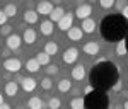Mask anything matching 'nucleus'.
Returning a JSON list of instances; mask_svg holds the SVG:
<instances>
[{
  "mask_svg": "<svg viewBox=\"0 0 128 109\" xmlns=\"http://www.w3.org/2000/svg\"><path fill=\"white\" fill-rule=\"evenodd\" d=\"M128 51H126V43H125V39L118 41V44H116V55L118 56H125Z\"/></svg>",
  "mask_w": 128,
  "mask_h": 109,
  "instance_id": "nucleus-25",
  "label": "nucleus"
},
{
  "mask_svg": "<svg viewBox=\"0 0 128 109\" xmlns=\"http://www.w3.org/2000/svg\"><path fill=\"white\" fill-rule=\"evenodd\" d=\"M60 106H62V101L58 97H51L48 101V109H60Z\"/></svg>",
  "mask_w": 128,
  "mask_h": 109,
  "instance_id": "nucleus-28",
  "label": "nucleus"
},
{
  "mask_svg": "<svg viewBox=\"0 0 128 109\" xmlns=\"http://www.w3.org/2000/svg\"><path fill=\"white\" fill-rule=\"evenodd\" d=\"M53 12V3L51 2H40L38 5H36V14L38 15H50Z\"/></svg>",
  "mask_w": 128,
  "mask_h": 109,
  "instance_id": "nucleus-8",
  "label": "nucleus"
},
{
  "mask_svg": "<svg viewBox=\"0 0 128 109\" xmlns=\"http://www.w3.org/2000/svg\"><path fill=\"white\" fill-rule=\"evenodd\" d=\"M22 41L26 44H34L36 43V31L34 29H26L22 34Z\"/></svg>",
  "mask_w": 128,
  "mask_h": 109,
  "instance_id": "nucleus-16",
  "label": "nucleus"
},
{
  "mask_svg": "<svg viewBox=\"0 0 128 109\" xmlns=\"http://www.w3.org/2000/svg\"><path fill=\"white\" fill-rule=\"evenodd\" d=\"M17 109H22V108H17Z\"/></svg>",
  "mask_w": 128,
  "mask_h": 109,
  "instance_id": "nucleus-43",
  "label": "nucleus"
},
{
  "mask_svg": "<svg viewBox=\"0 0 128 109\" xmlns=\"http://www.w3.org/2000/svg\"><path fill=\"white\" fill-rule=\"evenodd\" d=\"M50 58H51V56H48L44 51H40V53L36 55V61L40 63V67L41 65H50Z\"/></svg>",
  "mask_w": 128,
  "mask_h": 109,
  "instance_id": "nucleus-23",
  "label": "nucleus"
},
{
  "mask_svg": "<svg viewBox=\"0 0 128 109\" xmlns=\"http://www.w3.org/2000/svg\"><path fill=\"white\" fill-rule=\"evenodd\" d=\"M111 90H114V92H120V90H121V82L118 80V82H116V84L111 87Z\"/></svg>",
  "mask_w": 128,
  "mask_h": 109,
  "instance_id": "nucleus-35",
  "label": "nucleus"
},
{
  "mask_svg": "<svg viewBox=\"0 0 128 109\" xmlns=\"http://www.w3.org/2000/svg\"><path fill=\"white\" fill-rule=\"evenodd\" d=\"M116 109H123V106H116Z\"/></svg>",
  "mask_w": 128,
  "mask_h": 109,
  "instance_id": "nucleus-42",
  "label": "nucleus"
},
{
  "mask_svg": "<svg viewBox=\"0 0 128 109\" xmlns=\"http://www.w3.org/2000/svg\"><path fill=\"white\" fill-rule=\"evenodd\" d=\"M0 34H4V36H7V38H9L10 34H12V26H9V24L2 26V31H0Z\"/></svg>",
  "mask_w": 128,
  "mask_h": 109,
  "instance_id": "nucleus-31",
  "label": "nucleus"
},
{
  "mask_svg": "<svg viewBox=\"0 0 128 109\" xmlns=\"http://www.w3.org/2000/svg\"><path fill=\"white\" fill-rule=\"evenodd\" d=\"M26 70L31 72V73H36V72L40 70V63L36 61V58H29L26 61Z\"/></svg>",
  "mask_w": 128,
  "mask_h": 109,
  "instance_id": "nucleus-21",
  "label": "nucleus"
},
{
  "mask_svg": "<svg viewBox=\"0 0 128 109\" xmlns=\"http://www.w3.org/2000/svg\"><path fill=\"white\" fill-rule=\"evenodd\" d=\"M20 87L26 90V92H32V90L36 89V80L31 79V77H24V79H20Z\"/></svg>",
  "mask_w": 128,
  "mask_h": 109,
  "instance_id": "nucleus-10",
  "label": "nucleus"
},
{
  "mask_svg": "<svg viewBox=\"0 0 128 109\" xmlns=\"http://www.w3.org/2000/svg\"><path fill=\"white\" fill-rule=\"evenodd\" d=\"M126 5H128V2H126V0H118V2H114V7H116V9H118L120 12L125 9Z\"/></svg>",
  "mask_w": 128,
  "mask_h": 109,
  "instance_id": "nucleus-32",
  "label": "nucleus"
},
{
  "mask_svg": "<svg viewBox=\"0 0 128 109\" xmlns=\"http://www.w3.org/2000/svg\"><path fill=\"white\" fill-rule=\"evenodd\" d=\"M101 36L108 43H114V41H121L128 32V22L121 15H108L101 22Z\"/></svg>",
  "mask_w": 128,
  "mask_h": 109,
  "instance_id": "nucleus-2",
  "label": "nucleus"
},
{
  "mask_svg": "<svg viewBox=\"0 0 128 109\" xmlns=\"http://www.w3.org/2000/svg\"><path fill=\"white\" fill-rule=\"evenodd\" d=\"M70 89H72V82H68L67 79H62L58 82V90L60 92H68Z\"/></svg>",
  "mask_w": 128,
  "mask_h": 109,
  "instance_id": "nucleus-26",
  "label": "nucleus"
},
{
  "mask_svg": "<svg viewBox=\"0 0 128 109\" xmlns=\"http://www.w3.org/2000/svg\"><path fill=\"white\" fill-rule=\"evenodd\" d=\"M123 109H128V101L125 102V104H123Z\"/></svg>",
  "mask_w": 128,
  "mask_h": 109,
  "instance_id": "nucleus-40",
  "label": "nucleus"
},
{
  "mask_svg": "<svg viewBox=\"0 0 128 109\" xmlns=\"http://www.w3.org/2000/svg\"><path fill=\"white\" fill-rule=\"evenodd\" d=\"M80 29H82V32H86V34H90V32H94L96 31V20L94 19H86L82 20V26H80Z\"/></svg>",
  "mask_w": 128,
  "mask_h": 109,
  "instance_id": "nucleus-11",
  "label": "nucleus"
},
{
  "mask_svg": "<svg viewBox=\"0 0 128 109\" xmlns=\"http://www.w3.org/2000/svg\"><path fill=\"white\" fill-rule=\"evenodd\" d=\"M40 19V15L36 14V10H26L24 12V22H28V24H36Z\"/></svg>",
  "mask_w": 128,
  "mask_h": 109,
  "instance_id": "nucleus-19",
  "label": "nucleus"
},
{
  "mask_svg": "<svg viewBox=\"0 0 128 109\" xmlns=\"http://www.w3.org/2000/svg\"><path fill=\"white\" fill-rule=\"evenodd\" d=\"M72 24H74V14H70V12L67 14V12H65V15H63V17L60 19V22H58V29L67 32V31L72 27Z\"/></svg>",
  "mask_w": 128,
  "mask_h": 109,
  "instance_id": "nucleus-7",
  "label": "nucleus"
},
{
  "mask_svg": "<svg viewBox=\"0 0 128 109\" xmlns=\"http://www.w3.org/2000/svg\"><path fill=\"white\" fill-rule=\"evenodd\" d=\"M90 14H92V7H90L89 3H80L79 7L75 9V15H77L79 19H82V20L89 19Z\"/></svg>",
  "mask_w": 128,
  "mask_h": 109,
  "instance_id": "nucleus-6",
  "label": "nucleus"
},
{
  "mask_svg": "<svg viewBox=\"0 0 128 109\" xmlns=\"http://www.w3.org/2000/svg\"><path fill=\"white\" fill-rule=\"evenodd\" d=\"M17 90H19V85H17V82H7V84H5V94H7L9 97H14V96H17Z\"/></svg>",
  "mask_w": 128,
  "mask_h": 109,
  "instance_id": "nucleus-20",
  "label": "nucleus"
},
{
  "mask_svg": "<svg viewBox=\"0 0 128 109\" xmlns=\"http://www.w3.org/2000/svg\"><path fill=\"white\" fill-rule=\"evenodd\" d=\"M79 58V50L77 48H68V50L63 51V55H62V60H63V63H67V65H72V63H75Z\"/></svg>",
  "mask_w": 128,
  "mask_h": 109,
  "instance_id": "nucleus-4",
  "label": "nucleus"
},
{
  "mask_svg": "<svg viewBox=\"0 0 128 109\" xmlns=\"http://www.w3.org/2000/svg\"><path fill=\"white\" fill-rule=\"evenodd\" d=\"M2 104H4V96L0 94V106H2Z\"/></svg>",
  "mask_w": 128,
  "mask_h": 109,
  "instance_id": "nucleus-39",
  "label": "nucleus"
},
{
  "mask_svg": "<svg viewBox=\"0 0 128 109\" xmlns=\"http://www.w3.org/2000/svg\"><path fill=\"white\" fill-rule=\"evenodd\" d=\"M84 77H86V67H84V65H75V67L72 68V79L84 80Z\"/></svg>",
  "mask_w": 128,
  "mask_h": 109,
  "instance_id": "nucleus-15",
  "label": "nucleus"
},
{
  "mask_svg": "<svg viewBox=\"0 0 128 109\" xmlns=\"http://www.w3.org/2000/svg\"><path fill=\"white\" fill-rule=\"evenodd\" d=\"M121 14H123L121 17H123V19H125V20H128V5H126V7H125V9H123V10H121Z\"/></svg>",
  "mask_w": 128,
  "mask_h": 109,
  "instance_id": "nucleus-36",
  "label": "nucleus"
},
{
  "mask_svg": "<svg viewBox=\"0 0 128 109\" xmlns=\"http://www.w3.org/2000/svg\"><path fill=\"white\" fill-rule=\"evenodd\" d=\"M5 22H7V15L4 14V10H0V26H5Z\"/></svg>",
  "mask_w": 128,
  "mask_h": 109,
  "instance_id": "nucleus-34",
  "label": "nucleus"
},
{
  "mask_svg": "<svg viewBox=\"0 0 128 109\" xmlns=\"http://www.w3.org/2000/svg\"><path fill=\"white\" fill-rule=\"evenodd\" d=\"M9 48H7V50H4V56H5V60H7V56H9Z\"/></svg>",
  "mask_w": 128,
  "mask_h": 109,
  "instance_id": "nucleus-38",
  "label": "nucleus"
},
{
  "mask_svg": "<svg viewBox=\"0 0 128 109\" xmlns=\"http://www.w3.org/2000/svg\"><path fill=\"white\" fill-rule=\"evenodd\" d=\"M46 73H48V75H56V73H58V67H56V65H48Z\"/></svg>",
  "mask_w": 128,
  "mask_h": 109,
  "instance_id": "nucleus-33",
  "label": "nucleus"
},
{
  "mask_svg": "<svg viewBox=\"0 0 128 109\" xmlns=\"http://www.w3.org/2000/svg\"><path fill=\"white\" fill-rule=\"evenodd\" d=\"M44 53H46L48 56L56 55V53H58V44H56V43H53V41L46 43V44H44Z\"/></svg>",
  "mask_w": 128,
  "mask_h": 109,
  "instance_id": "nucleus-22",
  "label": "nucleus"
},
{
  "mask_svg": "<svg viewBox=\"0 0 128 109\" xmlns=\"http://www.w3.org/2000/svg\"><path fill=\"white\" fill-rule=\"evenodd\" d=\"M20 67H22V63H20L19 58H7L4 61V68L10 73H17L20 70Z\"/></svg>",
  "mask_w": 128,
  "mask_h": 109,
  "instance_id": "nucleus-5",
  "label": "nucleus"
},
{
  "mask_svg": "<svg viewBox=\"0 0 128 109\" xmlns=\"http://www.w3.org/2000/svg\"><path fill=\"white\" fill-rule=\"evenodd\" d=\"M82 34H84L82 29H80V27H74V26L67 31V36H68L70 41H80L82 39Z\"/></svg>",
  "mask_w": 128,
  "mask_h": 109,
  "instance_id": "nucleus-14",
  "label": "nucleus"
},
{
  "mask_svg": "<svg viewBox=\"0 0 128 109\" xmlns=\"http://www.w3.org/2000/svg\"><path fill=\"white\" fill-rule=\"evenodd\" d=\"M51 87H53V82H51L50 77H46V79L41 80V89H43V90H50Z\"/></svg>",
  "mask_w": 128,
  "mask_h": 109,
  "instance_id": "nucleus-29",
  "label": "nucleus"
},
{
  "mask_svg": "<svg viewBox=\"0 0 128 109\" xmlns=\"http://www.w3.org/2000/svg\"><path fill=\"white\" fill-rule=\"evenodd\" d=\"M28 108H29V109H43V108H44V102L41 101V97L32 96V97L28 101Z\"/></svg>",
  "mask_w": 128,
  "mask_h": 109,
  "instance_id": "nucleus-17",
  "label": "nucleus"
},
{
  "mask_svg": "<svg viewBox=\"0 0 128 109\" xmlns=\"http://www.w3.org/2000/svg\"><path fill=\"white\" fill-rule=\"evenodd\" d=\"M20 43H22V38H20V36L10 34L9 38H7V48H9V50H17L20 46Z\"/></svg>",
  "mask_w": 128,
  "mask_h": 109,
  "instance_id": "nucleus-13",
  "label": "nucleus"
},
{
  "mask_svg": "<svg viewBox=\"0 0 128 109\" xmlns=\"http://www.w3.org/2000/svg\"><path fill=\"white\" fill-rule=\"evenodd\" d=\"M109 99L106 92L96 90L90 85L86 90V97H84V109H108Z\"/></svg>",
  "mask_w": 128,
  "mask_h": 109,
  "instance_id": "nucleus-3",
  "label": "nucleus"
},
{
  "mask_svg": "<svg viewBox=\"0 0 128 109\" xmlns=\"http://www.w3.org/2000/svg\"><path fill=\"white\" fill-rule=\"evenodd\" d=\"M0 109H10V106H9V104H5V102H4V104L0 106Z\"/></svg>",
  "mask_w": 128,
  "mask_h": 109,
  "instance_id": "nucleus-37",
  "label": "nucleus"
},
{
  "mask_svg": "<svg viewBox=\"0 0 128 109\" xmlns=\"http://www.w3.org/2000/svg\"><path fill=\"white\" fill-rule=\"evenodd\" d=\"M89 80H90V87L96 90H111V87L120 80V72L118 67L113 63V61H108V60H101L98 61L92 70H90V75H89Z\"/></svg>",
  "mask_w": 128,
  "mask_h": 109,
  "instance_id": "nucleus-1",
  "label": "nucleus"
},
{
  "mask_svg": "<svg viewBox=\"0 0 128 109\" xmlns=\"http://www.w3.org/2000/svg\"><path fill=\"white\" fill-rule=\"evenodd\" d=\"M4 14L7 15V19H9V17H14V15L17 14V7H16L14 3H7L5 9H4Z\"/></svg>",
  "mask_w": 128,
  "mask_h": 109,
  "instance_id": "nucleus-24",
  "label": "nucleus"
},
{
  "mask_svg": "<svg viewBox=\"0 0 128 109\" xmlns=\"http://www.w3.org/2000/svg\"><path fill=\"white\" fill-rule=\"evenodd\" d=\"M40 29H41V34H43V36H51L53 31H55V27H53V22H50V20H43Z\"/></svg>",
  "mask_w": 128,
  "mask_h": 109,
  "instance_id": "nucleus-18",
  "label": "nucleus"
},
{
  "mask_svg": "<svg viewBox=\"0 0 128 109\" xmlns=\"http://www.w3.org/2000/svg\"><path fill=\"white\" fill-rule=\"evenodd\" d=\"M99 5L102 9H111V7H114V0H101Z\"/></svg>",
  "mask_w": 128,
  "mask_h": 109,
  "instance_id": "nucleus-30",
  "label": "nucleus"
},
{
  "mask_svg": "<svg viewBox=\"0 0 128 109\" xmlns=\"http://www.w3.org/2000/svg\"><path fill=\"white\" fill-rule=\"evenodd\" d=\"M82 51H84L86 55H90V56H94V55H98V53H99V44L96 43V41L86 43V44H84V48H82Z\"/></svg>",
  "mask_w": 128,
  "mask_h": 109,
  "instance_id": "nucleus-12",
  "label": "nucleus"
},
{
  "mask_svg": "<svg viewBox=\"0 0 128 109\" xmlns=\"http://www.w3.org/2000/svg\"><path fill=\"white\" fill-rule=\"evenodd\" d=\"M125 43H126V51H128V36H126V39H125Z\"/></svg>",
  "mask_w": 128,
  "mask_h": 109,
  "instance_id": "nucleus-41",
  "label": "nucleus"
},
{
  "mask_svg": "<svg viewBox=\"0 0 128 109\" xmlns=\"http://www.w3.org/2000/svg\"><path fill=\"white\" fill-rule=\"evenodd\" d=\"M63 15H65V9H63L62 5H58V7H55V9H53V12L50 14V22H53V24L56 22V24H58L60 19H62Z\"/></svg>",
  "mask_w": 128,
  "mask_h": 109,
  "instance_id": "nucleus-9",
  "label": "nucleus"
},
{
  "mask_svg": "<svg viewBox=\"0 0 128 109\" xmlns=\"http://www.w3.org/2000/svg\"><path fill=\"white\" fill-rule=\"evenodd\" d=\"M70 108H72V109H84V99H82V97H75V99H72Z\"/></svg>",
  "mask_w": 128,
  "mask_h": 109,
  "instance_id": "nucleus-27",
  "label": "nucleus"
}]
</instances>
